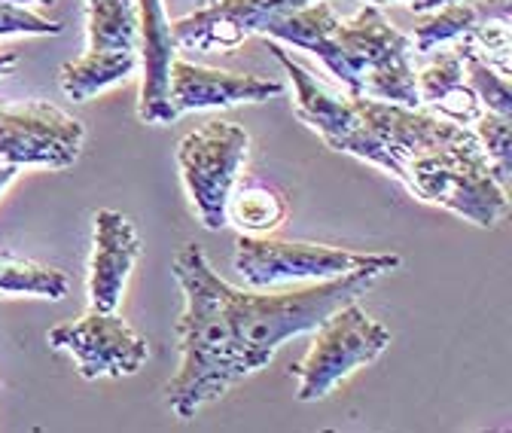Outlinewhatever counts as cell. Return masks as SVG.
<instances>
[{"instance_id":"23","label":"cell","mask_w":512,"mask_h":433,"mask_svg":"<svg viewBox=\"0 0 512 433\" xmlns=\"http://www.w3.org/2000/svg\"><path fill=\"white\" fill-rule=\"evenodd\" d=\"M10 34H31V37H55L61 34V22L43 19L37 13H31L28 7H16V4H0V37Z\"/></svg>"},{"instance_id":"7","label":"cell","mask_w":512,"mask_h":433,"mask_svg":"<svg viewBox=\"0 0 512 433\" xmlns=\"http://www.w3.org/2000/svg\"><path fill=\"white\" fill-rule=\"evenodd\" d=\"M311 333L314 339H311L308 354L290 366L299 382L302 403L324 400L327 394H333L336 385H342L351 373L372 363L391 345L388 327H381L375 318H369L357 305V299L336 308V312Z\"/></svg>"},{"instance_id":"8","label":"cell","mask_w":512,"mask_h":433,"mask_svg":"<svg viewBox=\"0 0 512 433\" xmlns=\"http://www.w3.org/2000/svg\"><path fill=\"white\" fill-rule=\"evenodd\" d=\"M250 138L232 122H208V126L189 132L177 144V165L183 187L192 199L205 229L217 232L226 226V202L235 190L238 174L247 165Z\"/></svg>"},{"instance_id":"4","label":"cell","mask_w":512,"mask_h":433,"mask_svg":"<svg viewBox=\"0 0 512 433\" xmlns=\"http://www.w3.org/2000/svg\"><path fill=\"white\" fill-rule=\"evenodd\" d=\"M403 183L421 202L455 211L482 229H491L509 214V190L497 183L476 135L418 153L406 162Z\"/></svg>"},{"instance_id":"28","label":"cell","mask_w":512,"mask_h":433,"mask_svg":"<svg viewBox=\"0 0 512 433\" xmlns=\"http://www.w3.org/2000/svg\"><path fill=\"white\" fill-rule=\"evenodd\" d=\"M208 4H214V0H196V7H208Z\"/></svg>"},{"instance_id":"3","label":"cell","mask_w":512,"mask_h":433,"mask_svg":"<svg viewBox=\"0 0 512 433\" xmlns=\"http://www.w3.org/2000/svg\"><path fill=\"white\" fill-rule=\"evenodd\" d=\"M381 275L384 272L378 269H354L275 293H253L226 284V308L247 376L263 369L287 339L317 330L336 308L360 299Z\"/></svg>"},{"instance_id":"16","label":"cell","mask_w":512,"mask_h":433,"mask_svg":"<svg viewBox=\"0 0 512 433\" xmlns=\"http://www.w3.org/2000/svg\"><path fill=\"white\" fill-rule=\"evenodd\" d=\"M488 22H512V0H455L427 13L409 34L418 52L476 34Z\"/></svg>"},{"instance_id":"2","label":"cell","mask_w":512,"mask_h":433,"mask_svg":"<svg viewBox=\"0 0 512 433\" xmlns=\"http://www.w3.org/2000/svg\"><path fill=\"white\" fill-rule=\"evenodd\" d=\"M171 272L186 305L177 321L180 366L165 385V400L177 418H192L202 406L220 400L232 385H238L247 369L229 321L226 281L211 269L202 247L183 244Z\"/></svg>"},{"instance_id":"5","label":"cell","mask_w":512,"mask_h":433,"mask_svg":"<svg viewBox=\"0 0 512 433\" xmlns=\"http://www.w3.org/2000/svg\"><path fill=\"white\" fill-rule=\"evenodd\" d=\"M339 40L348 65V95L421 107L415 83L418 49L409 34L394 28V22L381 13V4L363 0L354 19L339 22Z\"/></svg>"},{"instance_id":"19","label":"cell","mask_w":512,"mask_h":433,"mask_svg":"<svg viewBox=\"0 0 512 433\" xmlns=\"http://www.w3.org/2000/svg\"><path fill=\"white\" fill-rule=\"evenodd\" d=\"M287 220V202L260 183H244L229 193L226 223H235L244 235H269Z\"/></svg>"},{"instance_id":"18","label":"cell","mask_w":512,"mask_h":433,"mask_svg":"<svg viewBox=\"0 0 512 433\" xmlns=\"http://www.w3.org/2000/svg\"><path fill=\"white\" fill-rule=\"evenodd\" d=\"M89 19V49L138 52V4L135 0H83Z\"/></svg>"},{"instance_id":"6","label":"cell","mask_w":512,"mask_h":433,"mask_svg":"<svg viewBox=\"0 0 512 433\" xmlns=\"http://www.w3.org/2000/svg\"><path fill=\"white\" fill-rule=\"evenodd\" d=\"M400 266L397 254H360L333 244L287 241L272 235H238L235 238V272L253 287H275L296 281H324L354 269H378L388 275Z\"/></svg>"},{"instance_id":"20","label":"cell","mask_w":512,"mask_h":433,"mask_svg":"<svg viewBox=\"0 0 512 433\" xmlns=\"http://www.w3.org/2000/svg\"><path fill=\"white\" fill-rule=\"evenodd\" d=\"M71 278L61 269L40 266L34 260H22L13 254H0V293H25L40 299H64L68 296Z\"/></svg>"},{"instance_id":"9","label":"cell","mask_w":512,"mask_h":433,"mask_svg":"<svg viewBox=\"0 0 512 433\" xmlns=\"http://www.w3.org/2000/svg\"><path fill=\"white\" fill-rule=\"evenodd\" d=\"M83 141V122L49 101L0 104V165L71 168Z\"/></svg>"},{"instance_id":"22","label":"cell","mask_w":512,"mask_h":433,"mask_svg":"<svg viewBox=\"0 0 512 433\" xmlns=\"http://www.w3.org/2000/svg\"><path fill=\"white\" fill-rule=\"evenodd\" d=\"M473 135H476L479 147L485 150L497 183L509 190V180H512V116L482 110V116L473 122Z\"/></svg>"},{"instance_id":"25","label":"cell","mask_w":512,"mask_h":433,"mask_svg":"<svg viewBox=\"0 0 512 433\" xmlns=\"http://www.w3.org/2000/svg\"><path fill=\"white\" fill-rule=\"evenodd\" d=\"M19 68V55L16 52H0V77H10Z\"/></svg>"},{"instance_id":"27","label":"cell","mask_w":512,"mask_h":433,"mask_svg":"<svg viewBox=\"0 0 512 433\" xmlns=\"http://www.w3.org/2000/svg\"><path fill=\"white\" fill-rule=\"evenodd\" d=\"M0 4H16V7H28V4H52V0H0Z\"/></svg>"},{"instance_id":"21","label":"cell","mask_w":512,"mask_h":433,"mask_svg":"<svg viewBox=\"0 0 512 433\" xmlns=\"http://www.w3.org/2000/svg\"><path fill=\"white\" fill-rule=\"evenodd\" d=\"M458 49H461V58H464V80L467 86L476 92L482 110H491V113H500V116H512V89H509V77L500 74L491 61H485L473 43L467 37L458 40Z\"/></svg>"},{"instance_id":"11","label":"cell","mask_w":512,"mask_h":433,"mask_svg":"<svg viewBox=\"0 0 512 433\" xmlns=\"http://www.w3.org/2000/svg\"><path fill=\"white\" fill-rule=\"evenodd\" d=\"M314 0H214L171 22L177 46L189 49H235L244 37L256 34L269 16L308 7Z\"/></svg>"},{"instance_id":"1","label":"cell","mask_w":512,"mask_h":433,"mask_svg":"<svg viewBox=\"0 0 512 433\" xmlns=\"http://www.w3.org/2000/svg\"><path fill=\"white\" fill-rule=\"evenodd\" d=\"M269 49L293 83V110L305 126L324 138L330 150L372 162L391 171L397 180L406 177V162L418 153L473 138L467 126L421 107L378 101L369 95H339L293 61L278 40H269Z\"/></svg>"},{"instance_id":"24","label":"cell","mask_w":512,"mask_h":433,"mask_svg":"<svg viewBox=\"0 0 512 433\" xmlns=\"http://www.w3.org/2000/svg\"><path fill=\"white\" fill-rule=\"evenodd\" d=\"M369 4H397V0H369ZM403 4H409L415 13H433L445 4H455V0H403Z\"/></svg>"},{"instance_id":"12","label":"cell","mask_w":512,"mask_h":433,"mask_svg":"<svg viewBox=\"0 0 512 433\" xmlns=\"http://www.w3.org/2000/svg\"><path fill=\"white\" fill-rule=\"evenodd\" d=\"M284 95V86L266 77L253 74H232L217 71L192 61L174 58L171 65V89H168V110L171 119H180L192 110H211V107H232V104H260L269 98Z\"/></svg>"},{"instance_id":"13","label":"cell","mask_w":512,"mask_h":433,"mask_svg":"<svg viewBox=\"0 0 512 433\" xmlns=\"http://www.w3.org/2000/svg\"><path fill=\"white\" fill-rule=\"evenodd\" d=\"M138 4V52H141V101L138 116L144 126H168V89H171V65L177 58V40L171 22L165 16L162 0H135Z\"/></svg>"},{"instance_id":"10","label":"cell","mask_w":512,"mask_h":433,"mask_svg":"<svg viewBox=\"0 0 512 433\" xmlns=\"http://www.w3.org/2000/svg\"><path fill=\"white\" fill-rule=\"evenodd\" d=\"M46 342L55 351L74 354L83 379L135 376L150 354L147 339L132 324L113 312H95V308H89L77 321L52 327Z\"/></svg>"},{"instance_id":"14","label":"cell","mask_w":512,"mask_h":433,"mask_svg":"<svg viewBox=\"0 0 512 433\" xmlns=\"http://www.w3.org/2000/svg\"><path fill=\"white\" fill-rule=\"evenodd\" d=\"M89 260V299L95 312H116L128 272L135 269L141 254V238L125 214L98 211Z\"/></svg>"},{"instance_id":"15","label":"cell","mask_w":512,"mask_h":433,"mask_svg":"<svg viewBox=\"0 0 512 433\" xmlns=\"http://www.w3.org/2000/svg\"><path fill=\"white\" fill-rule=\"evenodd\" d=\"M415 83L418 101L458 126H473L482 116V104L464 80V58L458 46L439 52L421 74H415Z\"/></svg>"},{"instance_id":"26","label":"cell","mask_w":512,"mask_h":433,"mask_svg":"<svg viewBox=\"0 0 512 433\" xmlns=\"http://www.w3.org/2000/svg\"><path fill=\"white\" fill-rule=\"evenodd\" d=\"M16 174H19V168H13V165H0V193H4V190L10 187Z\"/></svg>"},{"instance_id":"17","label":"cell","mask_w":512,"mask_h":433,"mask_svg":"<svg viewBox=\"0 0 512 433\" xmlns=\"http://www.w3.org/2000/svg\"><path fill=\"white\" fill-rule=\"evenodd\" d=\"M138 68V52L128 49H86V55L61 65L58 83L71 101H89L116 86Z\"/></svg>"}]
</instances>
